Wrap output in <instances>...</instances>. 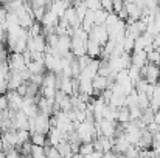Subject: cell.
Segmentation results:
<instances>
[{
    "mask_svg": "<svg viewBox=\"0 0 160 158\" xmlns=\"http://www.w3.org/2000/svg\"><path fill=\"white\" fill-rule=\"evenodd\" d=\"M34 124H36V132L38 133H42V135H48L50 130H52V126H50V116L48 115H44V113H39L36 118H34Z\"/></svg>",
    "mask_w": 160,
    "mask_h": 158,
    "instance_id": "obj_1",
    "label": "cell"
},
{
    "mask_svg": "<svg viewBox=\"0 0 160 158\" xmlns=\"http://www.w3.org/2000/svg\"><path fill=\"white\" fill-rule=\"evenodd\" d=\"M8 65H9V70H16V71H20L22 68H25L27 64L23 60V54L22 53H12L8 59Z\"/></svg>",
    "mask_w": 160,
    "mask_h": 158,
    "instance_id": "obj_2",
    "label": "cell"
},
{
    "mask_svg": "<svg viewBox=\"0 0 160 158\" xmlns=\"http://www.w3.org/2000/svg\"><path fill=\"white\" fill-rule=\"evenodd\" d=\"M23 84L22 76L19 74V71L11 70L9 71V78H8V92H17V89Z\"/></svg>",
    "mask_w": 160,
    "mask_h": 158,
    "instance_id": "obj_3",
    "label": "cell"
},
{
    "mask_svg": "<svg viewBox=\"0 0 160 158\" xmlns=\"http://www.w3.org/2000/svg\"><path fill=\"white\" fill-rule=\"evenodd\" d=\"M56 149H58L59 155L62 158H72L73 157V154H72V146H70L68 141H61V143L56 146Z\"/></svg>",
    "mask_w": 160,
    "mask_h": 158,
    "instance_id": "obj_4",
    "label": "cell"
},
{
    "mask_svg": "<svg viewBox=\"0 0 160 158\" xmlns=\"http://www.w3.org/2000/svg\"><path fill=\"white\" fill-rule=\"evenodd\" d=\"M118 122H120V124L131 122V112H129V107H120V108H118Z\"/></svg>",
    "mask_w": 160,
    "mask_h": 158,
    "instance_id": "obj_5",
    "label": "cell"
},
{
    "mask_svg": "<svg viewBox=\"0 0 160 158\" xmlns=\"http://www.w3.org/2000/svg\"><path fill=\"white\" fill-rule=\"evenodd\" d=\"M28 67V70L31 71V74H44L45 73V64H41V62H31L30 65H27Z\"/></svg>",
    "mask_w": 160,
    "mask_h": 158,
    "instance_id": "obj_6",
    "label": "cell"
},
{
    "mask_svg": "<svg viewBox=\"0 0 160 158\" xmlns=\"http://www.w3.org/2000/svg\"><path fill=\"white\" fill-rule=\"evenodd\" d=\"M154 115H156V112L149 107V108H146L145 112H143V115H142V122L145 124V126H149L151 122H154Z\"/></svg>",
    "mask_w": 160,
    "mask_h": 158,
    "instance_id": "obj_7",
    "label": "cell"
},
{
    "mask_svg": "<svg viewBox=\"0 0 160 158\" xmlns=\"http://www.w3.org/2000/svg\"><path fill=\"white\" fill-rule=\"evenodd\" d=\"M31 144L33 146H39V147H45L47 144V136L42 135V133H34L31 136Z\"/></svg>",
    "mask_w": 160,
    "mask_h": 158,
    "instance_id": "obj_8",
    "label": "cell"
},
{
    "mask_svg": "<svg viewBox=\"0 0 160 158\" xmlns=\"http://www.w3.org/2000/svg\"><path fill=\"white\" fill-rule=\"evenodd\" d=\"M95 152V147H93V143H82L81 147H79V154L84 155V157H89Z\"/></svg>",
    "mask_w": 160,
    "mask_h": 158,
    "instance_id": "obj_9",
    "label": "cell"
},
{
    "mask_svg": "<svg viewBox=\"0 0 160 158\" xmlns=\"http://www.w3.org/2000/svg\"><path fill=\"white\" fill-rule=\"evenodd\" d=\"M134 47H135V39L131 37V36H126L124 37V42H123V50H124V53H129V54H131V51L134 53Z\"/></svg>",
    "mask_w": 160,
    "mask_h": 158,
    "instance_id": "obj_10",
    "label": "cell"
},
{
    "mask_svg": "<svg viewBox=\"0 0 160 158\" xmlns=\"http://www.w3.org/2000/svg\"><path fill=\"white\" fill-rule=\"evenodd\" d=\"M159 59H160V51H152L148 53V64H159Z\"/></svg>",
    "mask_w": 160,
    "mask_h": 158,
    "instance_id": "obj_11",
    "label": "cell"
},
{
    "mask_svg": "<svg viewBox=\"0 0 160 158\" xmlns=\"http://www.w3.org/2000/svg\"><path fill=\"white\" fill-rule=\"evenodd\" d=\"M44 151H45V157L47 158H62L59 155L56 147H44Z\"/></svg>",
    "mask_w": 160,
    "mask_h": 158,
    "instance_id": "obj_12",
    "label": "cell"
},
{
    "mask_svg": "<svg viewBox=\"0 0 160 158\" xmlns=\"http://www.w3.org/2000/svg\"><path fill=\"white\" fill-rule=\"evenodd\" d=\"M86 6H87V9H90V11H100L101 9V2H86Z\"/></svg>",
    "mask_w": 160,
    "mask_h": 158,
    "instance_id": "obj_13",
    "label": "cell"
},
{
    "mask_svg": "<svg viewBox=\"0 0 160 158\" xmlns=\"http://www.w3.org/2000/svg\"><path fill=\"white\" fill-rule=\"evenodd\" d=\"M101 9H104L107 12H113V2L103 0V2H101Z\"/></svg>",
    "mask_w": 160,
    "mask_h": 158,
    "instance_id": "obj_14",
    "label": "cell"
},
{
    "mask_svg": "<svg viewBox=\"0 0 160 158\" xmlns=\"http://www.w3.org/2000/svg\"><path fill=\"white\" fill-rule=\"evenodd\" d=\"M17 93H19L22 98H25V96H27V93H28V82H23V84L17 89Z\"/></svg>",
    "mask_w": 160,
    "mask_h": 158,
    "instance_id": "obj_15",
    "label": "cell"
},
{
    "mask_svg": "<svg viewBox=\"0 0 160 158\" xmlns=\"http://www.w3.org/2000/svg\"><path fill=\"white\" fill-rule=\"evenodd\" d=\"M123 8H124V2H118V0L113 2V12H115V14H118Z\"/></svg>",
    "mask_w": 160,
    "mask_h": 158,
    "instance_id": "obj_16",
    "label": "cell"
},
{
    "mask_svg": "<svg viewBox=\"0 0 160 158\" xmlns=\"http://www.w3.org/2000/svg\"><path fill=\"white\" fill-rule=\"evenodd\" d=\"M154 122H156L157 126H160V110L156 112V115H154Z\"/></svg>",
    "mask_w": 160,
    "mask_h": 158,
    "instance_id": "obj_17",
    "label": "cell"
},
{
    "mask_svg": "<svg viewBox=\"0 0 160 158\" xmlns=\"http://www.w3.org/2000/svg\"><path fill=\"white\" fill-rule=\"evenodd\" d=\"M72 158H86V157H84V155H81V154H78V155H73Z\"/></svg>",
    "mask_w": 160,
    "mask_h": 158,
    "instance_id": "obj_18",
    "label": "cell"
}]
</instances>
